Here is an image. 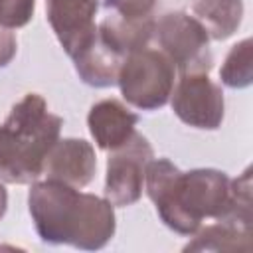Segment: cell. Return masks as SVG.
<instances>
[{
    "label": "cell",
    "mask_w": 253,
    "mask_h": 253,
    "mask_svg": "<svg viewBox=\"0 0 253 253\" xmlns=\"http://www.w3.org/2000/svg\"><path fill=\"white\" fill-rule=\"evenodd\" d=\"M144 186L162 223L186 237H192L204 219H223L231 211V180L215 168L182 172L168 158H152Z\"/></svg>",
    "instance_id": "cell-1"
},
{
    "label": "cell",
    "mask_w": 253,
    "mask_h": 253,
    "mask_svg": "<svg viewBox=\"0 0 253 253\" xmlns=\"http://www.w3.org/2000/svg\"><path fill=\"white\" fill-rule=\"evenodd\" d=\"M30 215L42 241L73 245L83 251L103 249L115 235V206L107 198L79 192L57 180L34 182L28 194Z\"/></svg>",
    "instance_id": "cell-2"
},
{
    "label": "cell",
    "mask_w": 253,
    "mask_h": 253,
    "mask_svg": "<svg viewBox=\"0 0 253 253\" xmlns=\"http://www.w3.org/2000/svg\"><path fill=\"white\" fill-rule=\"evenodd\" d=\"M63 119L49 113L38 93L24 95L0 125V180L32 184L43 172L51 146L59 140Z\"/></svg>",
    "instance_id": "cell-3"
},
{
    "label": "cell",
    "mask_w": 253,
    "mask_h": 253,
    "mask_svg": "<svg viewBox=\"0 0 253 253\" xmlns=\"http://www.w3.org/2000/svg\"><path fill=\"white\" fill-rule=\"evenodd\" d=\"M174 77V63L158 47L146 45L123 59L117 83L128 105L140 111H156L170 101Z\"/></svg>",
    "instance_id": "cell-4"
},
{
    "label": "cell",
    "mask_w": 253,
    "mask_h": 253,
    "mask_svg": "<svg viewBox=\"0 0 253 253\" xmlns=\"http://www.w3.org/2000/svg\"><path fill=\"white\" fill-rule=\"evenodd\" d=\"M154 38L158 49L174 63L180 75L210 73L213 67L210 36L188 12L178 10L160 16L154 24Z\"/></svg>",
    "instance_id": "cell-5"
},
{
    "label": "cell",
    "mask_w": 253,
    "mask_h": 253,
    "mask_svg": "<svg viewBox=\"0 0 253 253\" xmlns=\"http://www.w3.org/2000/svg\"><path fill=\"white\" fill-rule=\"evenodd\" d=\"M154 158V150L146 136L134 134L119 148L111 150L107 158L105 198L113 206H132L142 196L144 172Z\"/></svg>",
    "instance_id": "cell-6"
},
{
    "label": "cell",
    "mask_w": 253,
    "mask_h": 253,
    "mask_svg": "<svg viewBox=\"0 0 253 253\" xmlns=\"http://www.w3.org/2000/svg\"><path fill=\"white\" fill-rule=\"evenodd\" d=\"M170 103L174 115L194 128L215 130L223 121V91L208 73L180 75L172 89Z\"/></svg>",
    "instance_id": "cell-7"
},
{
    "label": "cell",
    "mask_w": 253,
    "mask_h": 253,
    "mask_svg": "<svg viewBox=\"0 0 253 253\" xmlns=\"http://www.w3.org/2000/svg\"><path fill=\"white\" fill-rule=\"evenodd\" d=\"M99 4L101 0H45L47 22L69 57H75L95 38Z\"/></svg>",
    "instance_id": "cell-8"
},
{
    "label": "cell",
    "mask_w": 253,
    "mask_h": 253,
    "mask_svg": "<svg viewBox=\"0 0 253 253\" xmlns=\"http://www.w3.org/2000/svg\"><path fill=\"white\" fill-rule=\"evenodd\" d=\"M97 170V156L91 142L83 138L57 140L45 156L43 172L47 180H57L73 188L87 186Z\"/></svg>",
    "instance_id": "cell-9"
},
{
    "label": "cell",
    "mask_w": 253,
    "mask_h": 253,
    "mask_svg": "<svg viewBox=\"0 0 253 253\" xmlns=\"http://www.w3.org/2000/svg\"><path fill=\"white\" fill-rule=\"evenodd\" d=\"M138 115L117 99H103L95 103L87 115V126L101 150H115L123 146L132 134Z\"/></svg>",
    "instance_id": "cell-10"
},
{
    "label": "cell",
    "mask_w": 253,
    "mask_h": 253,
    "mask_svg": "<svg viewBox=\"0 0 253 253\" xmlns=\"http://www.w3.org/2000/svg\"><path fill=\"white\" fill-rule=\"evenodd\" d=\"M79 79L91 87H111L117 83V75L123 63V55L117 53L99 34L71 57Z\"/></svg>",
    "instance_id": "cell-11"
},
{
    "label": "cell",
    "mask_w": 253,
    "mask_h": 253,
    "mask_svg": "<svg viewBox=\"0 0 253 253\" xmlns=\"http://www.w3.org/2000/svg\"><path fill=\"white\" fill-rule=\"evenodd\" d=\"M156 18H123L115 12L97 24V34L123 57L150 45Z\"/></svg>",
    "instance_id": "cell-12"
},
{
    "label": "cell",
    "mask_w": 253,
    "mask_h": 253,
    "mask_svg": "<svg viewBox=\"0 0 253 253\" xmlns=\"http://www.w3.org/2000/svg\"><path fill=\"white\" fill-rule=\"evenodd\" d=\"M215 223L200 227L184 251H251V225L231 219H213Z\"/></svg>",
    "instance_id": "cell-13"
},
{
    "label": "cell",
    "mask_w": 253,
    "mask_h": 253,
    "mask_svg": "<svg viewBox=\"0 0 253 253\" xmlns=\"http://www.w3.org/2000/svg\"><path fill=\"white\" fill-rule=\"evenodd\" d=\"M243 0H194L192 16L204 26L210 40H227L243 20Z\"/></svg>",
    "instance_id": "cell-14"
},
{
    "label": "cell",
    "mask_w": 253,
    "mask_h": 253,
    "mask_svg": "<svg viewBox=\"0 0 253 253\" xmlns=\"http://www.w3.org/2000/svg\"><path fill=\"white\" fill-rule=\"evenodd\" d=\"M251 59H253V42L251 38H245L237 42L225 55V61L219 69L221 83L231 89H243L251 85V79H253Z\"/></svg>",
    "instance_id": "cell-15"
},
{
    "label": "cell",
    "mask_w": 253,
    "mask_h": 253,
    "mask_svg": "<svg viewBox=\"0 0 253 253\" xmlns=\"http://www.w3.org/2000/svg\"><path fill=\"white\" fill-rule=\"evenodd\" d=\"M36 10V0H0V26L8 30L24 28Z\"/></svg>",
    "instance_id": "cell-16"
},
{
    "label": "cell",
    "mask_w": 253,
    "mask_h": 253,
    "mask_svg": "<svg viewBox=\"0 0 253 253\" xmlns=\"http://www.w3.org/2000/svg\"><path fill=\"white\" fill-rule=\"evenodd\" d=\"M158 0H103L105 8L123 18H152Z\"/></svg>",
    "instance_id": "cell-17"
},
{
    "label": "cell",
    "mask_w": 253,
    "mask_h": 253,
    "mask_svg": "<svg viewBox=\"0 0 253 253\" xmlns=\"http://www.w3.org/2000/svg\"><path fill=\"white\" fill-rule=\"evenodd\" d=\"M16 51H18V43L14 34L8 28L0 26V67H6L14 59Z\"/></svg>",
    "instance_id": "cell-18"
},
{
    "label": "cell",
    "mask_w": 253,
    "mask_h": 253,
    "mask_svg": "<svg viewBox=\"0 0 253 253\" xmlns=\"http://www.w3.org/2000/svg\"><path fill=\"white\" fill-rule=\"evenodd\" d=\"M6 208H8V192H6L4 184H0V219L6 213Z\"/></svg>",
    "instance_id": "cell-19"
}]
</instances>
